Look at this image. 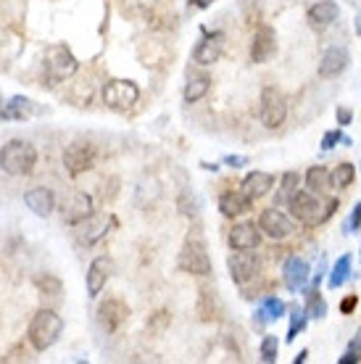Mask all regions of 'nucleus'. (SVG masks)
Instances as JSON below:
<instances>
[{
	"instance_id": "nucleus-1",
	"label": "nucleus",
	"mask_w": 361,
	"mask_h": 364,
	"mask_svg": "<svg viewBox=\"0 0 361 364\" xmlns=\"http://www.w3.org/2000/svg\"><path fill=\"white\" fill-rule=\"evenodd\" d=\"M37 164V148L27 140H9L0 148V169L11 177L29 174Z\"/></svg>"
},
{
	"instance_id": "nucleus-2",
	"label": "nucleus",
	"mask_w": 361,
	"mask_h": 364,
	"mask_svg": "<svg viewBox=\"0 0 361 364\" xmlns=\"http://www.w3.org/2000/svg\"><path fill=\"white\" fill-rule=\"evenodd\" d=\"M63 333V319L53 309H40L29 322V343L37 351H48Z\"/></svg>"
},
{
	"instance_id": "nucleus-3",
	"label": "nucleus",
	"mask_w": 361,
	"mask_h": 364,
	"mask_svg": "<svg viewBox=\"0 0 361 364\" xmlns=\"http://www.w3.org/2000/svg\"><path fill=\"white\" fill-rule=\"evenodd\" d=\"M288 206L293 211V217L303 222V225H319L325 222L335 209H338V200H330V206H322V200L316 198V193L311 191H296L288 198Z\"/></svg>"
},
{
	"instance_id": "nucleus-4",
	"label": "nucleus",
	"mask_w": 361,
	"mask_h": 364,
	"mask_svg": "<svg viewBox=\"0 0 361 364\" xmlns=\"http://www.w3.org/2000/svg\"><path fill=\"white\" fill-rule=\"evenodd\" d=\"M140 98V87L132 80H111L103 87V103L114 111H126L132 109Z\"/></svg>"
},
{
	"instance_id": "nucleus-5",
	"label": "nucleus",
	"mask_w": 361,
	"mask_h": 364,
	"mask_svg": "<svg viewBox=\"0 0 361 364\" xmlns=\"http://www.w3.org/2000/svg\"><path fill=\"white\" fill-rule=\"evenodd\" d=\"M45 69H48V80H50V82H63V80H69L72 74H77L80 64H77L74 53L66 46H53L48 50Z\"/></svg>"
},
{
	"instance_id": "nucleus-6",
	"label": "nucleus",
	"mask_w": 361,
	"mask_h": 364,
	"mask_svg": "<svg viewBox=\"0 0 361 364\" xmlns=\"http://www.w3.org/2000/svg\"><path fill=\"white\" fill-rule=\"evenodd\" d=\"M288 117V103L277 87H264L262 92V122L264 127L277 129Z\"/></svg>"
},
{
	"instance_id": "nucleus-7",
	"label": "nucleus",
	"mask_w": 361,
	"mask_h": 364,
	"mask_svg": "<svg viewBox=\"0 0 361 364\" xmlns=\"http://www.w3.org/2000/svg\"><path fill=\"white\" fill-rule=\"evenodd\" d=\"M182 272L190 274H211V259H208L206 248L200 240H188L185 248L180 251V259H177Z\"/></svg>"
},
{
	"instance_id": "nucleus-8",
	"label": "nucleus",
	"mask_w": 361,
	"mask_h": 364,
	"mask_svg": "<svg viewBox=\"0 0 361 364\" xmlns=\"http://www.w3.org/2000/svg\"><path fill=\"white\" fill-rule=\"evenodd\" d=\"M259 230H262L266 237H271V240H285V237H290V232H293V219L282 209H277V206H269V209H264L262 217H259Z\"/></svg>"
},
{
	"instance_id": "nucleus-9",
	"label": "nucleus",
	"mask_w": 361,
	"mask_h": 364,
	"mask_svg": "<svg viewBox=\"0 0 361 364\" xmlns=\"http://www.w3.org/2000/svg\"><path fill=\"white\" fill-rule=\"evenodd\" d=\"M227 267H230V277L237 282V285H245L251 282L259 269H262V262L253 251H235V254L227 259Z\"/></svg>"
},
{
	"instance_id": "nucleus-10",
	"label": "nucleus",
	"mask_w": 361,
	"mask_h": 364,
	"mask_svg": "<svg viewBox=\"0 0 361 364\" xmlns=\"http://www.w3.org/2000/svg\"><path fill=\"white\" fill-rule=\"evenodd\" d=\"M92 164H95V148L90 143H72L63 148V166L72 177L87 172Z\"/></svg>"
},
{
	"instance_id": "nucleus-11",
	"label": "nucleus",
	"mask_w": 361,
	"mask_h": 364,
	"mask_svg": "<svg viewBox=\"0 0 361 364\" xmlns=\"http://www.w3.org/2000/svg\"><path fill=\"white\" fill-rule=\"evenodd\" d=\"M111 225H117L114 217H106V214H90L87 219H82L80 225H77V237H80L85 246H92V243H98L100 237L109 235V228Z\"/></svg>"
},
{
	"instance_id": "nucleus-12",
	"label": "nucleus",
	"mask_w": 361,
	"mask_h": 364,
	"mask_svg": "<svg viewBox=\"0 0 361 364\" xmlns=\"http://www.w3.org/2000/svg\"><path fill=\"white\" fill-rule=\"evenodd\" d=\"M225 53V32H211L200 40L195 50H193V58H195V64L200 66H208V64H217L219 58Z\"/></svg>"
},
{
	"instance_id": "nucleus-13",
	"label": "nucleus",
	"mask_w": 361,
	"mask_h": 364,
	"mask_svg": "<svg viewBox=\"0 0 361 364\" xmlns=\"http://www.w3.org/2000/svg\"><path fill=\"white\" fill-rule=\"evenodd\" d=\"M126 317H129V306L122 299H109L106 304H100L98 319L106 333H117L126 322Z\"/></svg>"
},
{
	"instance_id": "nucleus-14",
	"label": "nucleus",
	"mask_w": 361,
	"mask_h": 364,
	"mask_svg": "<svg viewBox=\"0 0 361 364\" xmlns=\"http://www.w3.org/2000/svg\"><path fill=\"white\" fill-rule=\"evenodd\" d=\"M277 50V37H274V29L262 24V27L256 29V35H253V43H251V58L253 64H266L271 55Z\"/></svg>"
},
{
	"instance_id": "nucleus-15",
	"label": "nucleus",
	"mask_w": 361,
	"mask_h": 364,
	"mask_svg": "<svg viewBox=\"0 0 361 364\" xmlns=\"http://www.w3.org/2000/svg\"><path fill=\"white\" fill-rule=\"evenodd\" d=\"M338 16H340V9H338V3H333V0H319L306 14L308 27L316 29V32H325L327 27H333L335 21H338Z\"/></svg>"
},
{
	"instance_id": "nucleus-16",
	"label": "nucleus",
	"mask_w": 361,
	"mask_h": 364,
	"mask_svg": "<svg viewBox=\"0 0 361 364\" xmlns=\"http://www.w3.org/2000/svg\"><path fill=\"white\" fill-rule=\"evenodd\" d=\"M230 246L235 251H253L262 246V230L253 222H243L230 230Z\"/></svg>"
},
{
	"instance_id": "nucleus-17",
	"label": "nucleus",
	"mask_w": 361,
	"mask_h": 364,
	"mask_svg": "<svg viewBox=\"0 0 361 364\" xmlns=\"http://www.w3.org/2000/svg\"><path fill=\"white\" fill-rule=\"evenodd\" d=\"M61 214H63V222H66V225H80L82 219H87L92 214V198L82 191L72 193V198L63 203Z\"/></svg>"
},
{
	"instance_id": "nucleus-18",
	"label": "nucleus",
	"mask_w": 361,
	"mask_h": 364,
	"mask_svg": "<svg viewBox=\"0 0 361 364\" xmlns=\"http://www.w3.org/2000/svg\"><path fill=\"white\" fill-rule=\"evenodd\" d=\"M111 259L106 256H98V259H92L90 269H87V293H90V299H95L103 288H106V282L111 277Z\"/></svg>"
},
{
	"instance_id": "nucleus-19",
	"label": "nucleus",
	"mask_w": 361,
	"mask_h": 364,
	"mask_svg": "<svg viewBox=\"0 0 361 364\" xmlns=\"http://www.w3.org/2000/svg\"><path fill=\"white\" fill-rule=\"evenodd\" d=\"M24 203H27V209L37 217H50L55 209V198L53 193L48 191V188H32V191L24 193Z\"/></svg>"
},
{
	"instance_id": "nucleus-20",
	"label": "nucleus",
	"mask_w": 361,
	"mask_h": 364,
	"mask_svg": "<svg viewBox=\"0 0 361 364\" xmlns=\"http://www.w3.org/2000/svg\"><path fill=\"white\" fill-rule=\"evenodd\" d=\"M345 69H348V53L343 48H330L319 61V77L322 80H333L338 74H343Z\"/></svg>"
},
{
	"instance_id": "nucleus-21",
	"label": "nucleus",
	"mask_w": 361,
	"mask_h": 364,
	"mask_svg": "<svg viewBox=\"0 0 361 364\" xmlns=\"http://www.w3.org/2000/svg\"><path fill=\"white\" fill-rule=\"evenodd\" d=\"M271 188H274V174H269V172H259V169H256V172H251L243 180V193L251 200L264 198Z\"/></svg>"
},
{
	"instance_id": "nucleus-22",
	"label": "nucleus",
	"mask_w": 361,
	"mask_h": 364,
	"mask_svg": "<svg viewBox=\"0 0 361 364\" xmlns=\"http://www.w3.org/2000/svg\"><path fill=\"white\" fill-rule=\"evenodd\" d=\"M308 280V264L301 256H290L285 264V285L290 291H303V285Z\"/></svg>"
},
{
	"instance_id": "nucleus-23",
	"label": "nucleus",
	"mask_w": 361,
	"mask_h": 364,
	"mask_svg": "<svg viewBox=\"0 0 361 364\" xmlns=\"http://www.w3.org/2000/svg\"><path fill=\"white\" fill-rule=\"evenodd\" d=\"M219 209L225 217H240L251 209V198L245 196L243 191H227L222 198H219Z\"/></svg>"
},
{
	"instance_id": "nucleus-24",
	"label": "nucleus",
	"mask_w": 361,
	"mask_h": 364,
	"mask_svg": "<svg viewBox=\"0 0 361 364\" xmlns=\"http://www.w3.org/2000/svg\"><path fill=\"white\" fill-rule=\"evenodd\" d=\"M35 111H37V106L32 100L16 95V98H11L9 103H6V109L0 111V119H29Z\"/></svg>"
},
{
	"instance_id": "nucleus-25",
	"label": "nucleus",
	"mask_w": 361,
	"mask_h": 364,
	"mask_svg": "<svg viewBox=\"0 0 361 364\" xmlns=\"http://www.w3.org/2000/svg\"><path fill=\"white\" fill-rule=\"evenodd\" d=\"M356 180V166L353 164H338L330 172V188H335V191H343V188H348L351 182Z\"/></svg>"
},
{
	"instance_id": "nucleus-26",
	"label": "nucleus",
	"mask_w": 361,
	"mask_h": 364,
	"mask_svg": "<svg viewBox=\"0 0 361 364\" xmlns=\"http://www.w3.org/2000/svg\"><path fill=\"white\" fill-rule=\"evenodd\" d=\"M306 188L311 193H322L330 188V172L325 166H311L306 172Z\"/></svg>"
},
{
	"instance_id": "nucleus-27",
	"label": "nucleus",
	"mask_w": 361,
	"mask_h": 364,
	"mask_svg": "<svg viewBox=\"0 0 361 364\" xmlns=\"http://www.w3.org/2000/svg\"><path fill=\"white\" fill-rule=\"evenodd\" d=\"M208 90H211V80H208V77H193V80L185 85V100H188V103H198Z\"/></svg>"
},
{
	"instance_id": "nucleus-28",
	"label": "nucleus",
	"mask_w": 361,
	"mask_h": 364,
	"mask_svg": "<svg viewBox=\"0 0 361 364\" xmlns=\"http://www.w3.org/2000/svg\"><path fill=\"white\" fill-rule=\"evenodd\" d=\"M351 274V256L345 254L338 259V264L333 267V274H330V288H340Z\"/></svg>"
},
{
	"instance_id": "nucleus-29",
	"label": "nucleus",
	"mask_w": 361,
	"mask_h": 364,
	"mask_svg": "<svg viewBox=\"0 0 361 364\" xmlns=\"http://www.w3.org/2000/svg\"><path fill=\"white\" fill-rule=\"evenodd\" d=\"M259 314H262V322H271V319H280L282 314H285V301H282V299H266L262 304Z\"/></svg>"
},
{
	"instance_id": "nucleus-30",
	"label": "nucleus",
	"mask_w": 361,
	"mask_h": 364,
	"mask_svg": "<svg viewBox=\"0 0 361 364\" xmlns=\"http://www.w3.org/2000/svg\"><path fill=\"white\" fill-rule=\"evenodd\" d=\"M298 172H285L282 174V188H280V198H277V203H288V198L293 196V193L298 191Z\"/></svg>"
},
{
	"instance_id": "nucleus-31",
	"label": "nucleus",
	"mask_w": 361,
	"mask_h": 364,
	"mask_svg": "<svg viewBox=\"0 0 361 364\" xmlns=\"http://www.w3.org/2000/svg\"><path fill=\"white\" fill-rule=\"evenodd\" d=\"M37 288L43 293H48V296H58V293L63 291V285L58 277H53V274H43V277H37Z\"/></svg>"
},
{
	"instance_id": "nucleus-32",
	"label": "nucleus",
	"mask_w": 361,
	"mask_h": 364,
	"mask_svg": "<svg viewBox=\"0 0 361 364\" xmlns=\"http://www.w3.org/2000/svg\"><path fill=\"white\" fill-rule=\"evenodd\" d=\"M277 338L266 336L262 341V362H277Z\"/></svg>"
},
{
	"instance_id": "nucleus-33",
	"label": "nucleus",
	"mask_w": 361,
	"mask_h": 364,
	"mask_svg": "<svg viewBox=\"0 0 361 364\" xmlns=\"http://www.w3.org/2000/svg\"><path fill=\"white\" fill-rule=\"evenodd\" d=\"M340 140H343V132H340V129H330V132L322 137V148H325V151H330V148H335Z\"/></svg>"
},
{
	"instance_id": "nucleus-34",
	"label": "nucleus",
	"mask_w": 361,
	"mask_h": 364,
	"mask_svg": "<svg viewBox=\"0 0 361 364\" xmlns=\"http://www.w3.org/2000/svg\"><path fill=\"white\" fill-rule=\"evenodd\" d=\"M335 119H338V124H340V127H345V124H351L353 111H351V109H345V106H340V109L335 111Z\"/></svg>"
},
{
	"instance_id": "nucleus-35",
	"label": "nucleus",
	"mask_w": 361,
	"mask_h": 364,
	"mask_svg": "<svg viewBox=\"0 0 361 364\" xmlns=\"http://www.w3.org/2000/svg\"><path fill=\"white\" fill-rule=\"evenodd\" d=\"M356 304H359V296H348V299H343V304H340V311H343V314H351V311L356 309Z\"/></svg>"
},
{
	"instance_id": "nucleus-36",
	"label": "nucleus",
	"mask_w": 361,
	"mask_h": 364,
	"mask_svg": "<svg viewBox=\"0 0 361 364\" xmlns=\"http://www.w3.org/2000/svg\"><path fill=\"white\" fill-rule=\"evenodd\" d=\"M225 164H230V166H232V169H235V166L248 164V159H245V156H227V159H225Z\"/></svg>"
},
{
	"instance_id": "nucleus-37",
	"label": "nucleus",
	"mask_w": 361,
	"mask_h": 364,
	"mask_svg": "<svg viewBox=\"0 0 361 364\" xmlns=\"http://www.w3.org/2000/svg\"><path fill=\"white\" fill-rule=\"evenodd\" d=\"M361 228V203H356V209L351 214V230H359Z\"/></svg>"
},
{
	"instance_id": "nucleus-38",
	"label": "nucleus",
	"mask_w": 361,
	"mask_h": 364,
	"mask_svg": "<svg viewBox=\"0 0 361 364\" xmlns=\"http://www.w3.org/2000/svg\"><path fill=\"white\" fill-rule=\"evenodd\" d=\"M338 362H340V364H356V362H359V354H353V351H348V354L340 356Z\"/></svg>"
},
{
	"instance_id": "nucleus-39",
	"label": "nucleus",
	"mask_w": 361,
	"mask_h": 364,
	"mask_svg": "<svg viewBox=\"0 0 361 364\" xmlns=\"http://www.w3.org/2000/svg\"><path fill=\"white\" fill-rule=\"evenodd\" d=\"M351 351L353 354H359V359H361V341L356 338V341H351Z\"/></svg>"
},
{
	"instance_id": "nucleus-40",
	"label": "nucleus",
	"mask_w": 361,
	"mask_h": 364,
	"mask_svg": "<svg viewBox=\"0 0 361 364\" xmlns=\"http://www.w3.org/2000/svg\"><path fill=\"white\" fill-rule=\"evenodd\" d=\"M193 3H195V6H200V9H208L214 0H193Z\"/></svg>"
},
{
	"instance_id": "nucleus-41",
	"label": "nucleus",
	"mask_w": 361,
	"mask_h": 364,
	"mask_svg": "<svg viewBox=\"0 0 361 364\" xmlns=\"http://www.w3.org/2000/svg\"><path fill=\"white\" fill-rule=\"evenodd\" d=\"M306 356H308V351H301V354L296 356V362H298V364H303V362H306Z\"/></svg>"
},
{
	"instance_id": "nucleus-42",
	"label": "nucleus",
	"mask_w": 361,
	"mask_h": 364,
	"mask_svg": "<svg viewBox=\"0 0 361 364\" xmlns=\"http://www.w3.org/2000/svg\"><path fill=\"white\" fill-rule=\"evenodd\" d=\"M356 29H359V32H361V16L356 18Z\"/></svg>"
}]
</instances>
